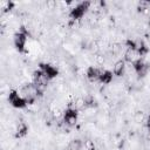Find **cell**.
<instances>
[{
  "label": "cell",
  "instance_id": "1",
  "mask_svg": "<svg viewBox=\"0 0 150 150\" xmlns=\"http://www.w3.org/2000/svg\"><path fill=\"white\" fill-rule=\"evenodd\" d=\"M28 35H29V33L27 32L26 27H23V26L20 27V29L14 34L13 43H14L15 49L19 53H25L26 52V43H27V40H28Z\"/></svg>",
  "mask_w": 150,
  "mask_h": 150
},
{
  "label": "cell",
  "instance_id": "2",
  "mask_svg": "<svg viewBox=\"0 0 150 150\" xmlns=\"http://www.w3.org/2000/svg\"><path fill=\"white\" fill-rule=\"evenodd\" d=\"M89 6H90V2L88 1H82V2H77L75 4L74 7H71L69 9V19L73 20V21H77L80 19H82L84 16V14L87 13V11L89 9Z\"/></svg>",
  "mask_w": 150,
  "mask_h": 150
},
{
  "label": "cell",
  "instance_id": "3",
  "mask_svg": "<svg viewBox=\"0 0 150 150\" xmlns=\"http://www.w3.org/2000/svg\"><path fill=\"white\" fill-rule=\"evenodd\" d=\"M7 98H8V102L11 103V105L14 107V108H16V109H23V108H26L28 105V103L25 100V97L16 89L11 90L8 93V97Z\"/></svg>",
  "mask_w": 150,
  "mask_h": 150
},
{
  "label": "cell",
  "instance_id": "4",
  "mask_svg": "<svg viewBox=\"0 0 150 150\" xmlns=\"http://www.w3.org/2000/svg\"><path fill=\"white\" fill-rule=\"evenodd\" d=\"M77 117H79V111H77V108L75 107H71L69 105L62 114V121L68 127H71V125H75V123L77 122Z\"/></svg>",
  "mask_w": 150,
  "mask_h": 150
},
{
  "label": "cell",
  "instance_id": "5",
  "mask_svg": "<svg viewBox=\"0 0 150 150\" xmlns=\"http://www.w3.org/2000/svg\"><path fill=\"white\" fill-rule=\"evenodd\" d=\"M39 69L43 73V75L50 81L53 79H55L57 75H59V69L53 66V64H49V63H40L39 64Z\"/></svg>",
  "mask_w": 150,
  "mask_h": 150
},
{
  "label": "cell",
  "instance_id": "6",
  "mask_svg": "<svg viewBox=\"0 0 150 150\" xmlns=\"http://www.w3.org/2000/svg\"><path fill=\"white\" fill-rule=\"evenodd\" d=\"M132 68H134L135 73H136L139 77H143V76L148 73V70H149L148 63H145L144 60H142L141 57H138L137 60H135V61L132 62Z\"/></svg>",
  "mask_w": 150,
  "mask_h": 150
},
{
  "label": "cell",
  "instance_id": "7",
  "mask_svg": "<svg viewBox=\"0 0 150 150\" xmlns=\"http://www.w3.org/2000/svg\"><path fill=\"white\" fill-rule=\"evenodd\" d=\"M101 71H102V69H100L97 67H94V66H90L86 70V76H87V79L90 82H95V81H98V77L101 75Z\"/></svg>",
  "mask_w": 150,
  "mask_h": 150
},
{
  "label": "cell",
  "instance_id": "8",
  "mask_svg": "<svg viewBox=\"0 0 150 150\" xmlns=\"http://www.w3.org/2000/svg\"><path fill=\"white\" fill-rule=\"evenodd\" d=\"M112 79H114V74H112V71L107 70V69H104V70L102 69L101 75H100V77H98V81H97V82L103 83V84H109V83L112 81Z\"/></svg>",
  "mask_w": 150,
  "mask_h": 150
},
{
  "label": "cell",
  "instance_id": "9",
  "mask_svg": "<svg viewBox=\"0 0 150 150\" xmlns=\"http://www.w3.org/2000/svg\"><path fill=\"white\" fill-rule=\"evenodd\" d=\"M125 73V61L120 60L117 61L112 67V74L116 76H122Z\"/></svg>",
  "mask_w": 150,
  "mask_h": 150
},
{
  "label": "cell",
  "instance_id": "10",
  "mask_svg": "<svg viewBox=\"0 0 150 150\" xmlns=\"http://www.w3.org/2000/svg\"><path fill=\"white\" fill-rule=\"evenodd\" d=\"M27 134H28V125H27L25 122H20V123L18 124L16 129H15V134H14L15 138H22V137H25Z\"/></svg>",
  "mask_w": 150,
  "mask_h": 150
},
{
  "label": "cell",
  "instance_id": "11",
  "mask_svg": "<svg viewBox=\"0 0 150 150\" xmlns=\"http://www.w3.org/2000/svg\"><path fill=\"white\" fill-rule=\"evenodd\" d=\"M82 146H83V143L81 139H73L69 142L67 150H80Z\"/></svg>",
  "mask_w": 150,
  "mask_h": 150
},
{
  "label": "cell",
  "instance_id": "12",
  "mask_svg": "<svg viewBox=\"0 0 150 150\" xmlns=\"http://www.w3.org/2000/svg\"><path fill=\"white\" fill-rule=\"evenodd\" d=\"M82 104H83V107H86V108H93V107H95L96 105V100L93 97V96H87V97H84L83 100H82Z\"/></svg>",
  "mask_w": 150,
  "mask_h": 150
},
{
  "label": "cell",
  "instance_id": "13",
  "mask_svg": "<svg viewBox=\"0 0 150 150\" xmlns=\"http://www.w3.org/2000/svg\"><path fill=\"white\" fill-rule=\"evenodd\" d=\"M84 146L88 149V150H94L95 149V145H94V142L93 141H87L84 143Z\"/></svg>",
  "mask_w": 150,
  "mask_h": 150
},
{
  "label": "cell",
  "instance_id": "14",
  "mask_svg": "<svg viewBox=\"0 0 150 150\" xmlns=\"http://www.w3.org/2000/svg\"><path fill=\"white\" fill-rule=\"evenodd\" d=\"M145 125H146V128H148V130L150 131V115L148 116V118H146V121H145Z\"/></svg>",
  "mask_w": 150,
  "mask_h": 150
}]
</instances>
